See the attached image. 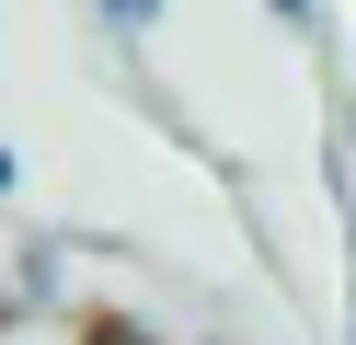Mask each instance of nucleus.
Masks as SVG:
<instances>
[{"label": "nucleus", "instance_id": "1", "mask_svg": "<svg viewBox=\"0 0 356 345\" xmlns=\"http://www.w3.org/2000/svg\"><path fill=\"white\" fill-rule=\"evenodd\" d=\"M0 345H81V334H58L47 311H12V322H0Z\"/></svg>", "mask_w": 356, "mask_h": 345}, {"label": "nucleus", "instance_id": "2", "mask_svg": "<svg viewBox=\"0 0 356 345\" xmlns=\"http://www.w3.org/2000/svg\"><path fill=\"white\" fill-rule=\"evenodd\" d=\"M149 12H161V0H104V23H115V35H138Z\"/></svg>", "mask_w": 356, "mask_h": 345}, {"label": "nucleus", "instance_id": "3", "mask_svg": "<svg viewBox=\"0 0 356 345\" xmlns=\"http://www.w3.org/2000/svg\"><path fill=\"white\" fill-rule=\"evenodd\" d=\"M264 12H276V23H310V12H322V0H264Z\"/></svg>", "mask_w": 356, "mask_h": 345}, {"label": "nucleus", "instance_id": "4", "mask_svg": "<svg viewBox=\"0 0 356 345\" xmlns=\"http://www.w3.org/2000/svg\"><path fill=\"white\" fill-rule=\"evenodd\" d=\"M81 345H138V334H81Z\"/></svg>", "mask_w": 356, "mask_h": 345}, {"label": "nucleus", "instance_id": "5", "mask_svg": "<svg viewBox=\"0 0 356 345\" xmlns=\"http://www.w3.org/2000/svg\"><path fill=\"white\" fill-rule=\"evenodd\" d=\"M0 196H12V150H0Z\"/></svg>", "mask_w": 356, "mask_h": 345}]
</instances>
